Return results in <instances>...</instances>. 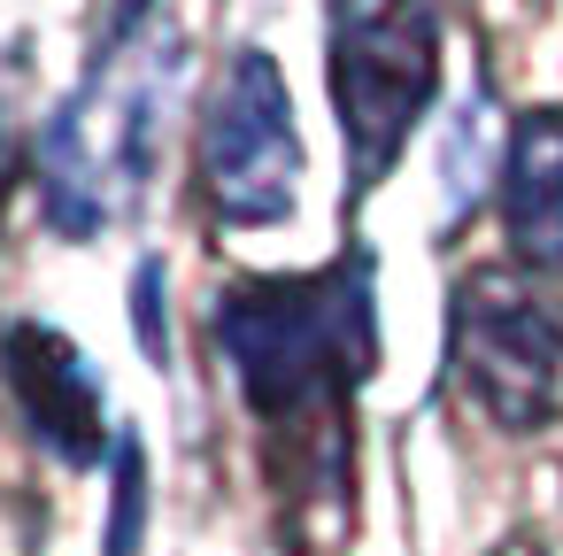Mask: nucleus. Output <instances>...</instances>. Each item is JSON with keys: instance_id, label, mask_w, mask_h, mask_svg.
I'll use <instances>...</instances> for the list:
<instances>
[{"instance_id": "nucleus-1", "label": "nucleus", "mask_w": 563, "mask_h": 556, "mask_svg": "<svg viewBox=\"0 0 563 556\" xmlns=\"http://www.w3.org/2000/svg\"><path fill=\"white\" fill-rule=\"evenodd\" d=\"M371 279V248H340L309 279H240L209 309L278 494H332L347 510V402L378 371Z\"/></svg>"}, {"instance_id": "nucleus-2", "label": "nucleus", "mask_w": 563, "mask_h": 556, "mask_svg": "<svg viewBox=\"0 0 563 556\" xmlns=\"http://www.w3.org/2000/svg\"><path fill=\"white\" fill-rule=\"evenodd\" d=\"M332 109L347 140V186L371 194L440 94L432 0H332Z\"/></svg>"}, {"instance_id": "nucleus-3", "label": "nucleus", "mask_w": 563, "mask_h": 556, "mask_svg": "<svg viewBox=\"0 0 563 556\" xmlns=\"http://www.w3.org/2000/svg\"><path fill=\"white\" fill-rule=\"evenodd\" d=\"M448 371L494 433H540L563 410V309L509 263L463 271L448 309Z\"/></svg>"}, {"instance_id": "nucleus-4", "label": "nucleus", "mask_w": 563, "mask_h": 556, "mask_svg": "<svg viewBox=\"0 0 563 556\" xmlns=\"http://www.w3.org/2000/svg\"><path fill=\"white\" fill-rule=\"evenodd\" d=\"M194 171H201L209 217L232 225V232H263V225L294 217L309 155H301V132H294V94H286V78L263 47H232L224 86L201 109Z\"/></svg>"}, {"instance_id": "nucleus-5", "label": "nucleus", "mask_w": 563, "mask_h": 556, "mask_svg": "<svg viewBox=\"0 0 563 556\" xmlns=\"http://www.w3.org/2000/svg\"><path fill=\"white\" fill-rule=\"evenodd\" d=\"M0 386H9L16 417L32 425L40 448H55L63 464H93L109 448V410H101V379L86 363V348L40 317L0 325Z\"/></svg>"}, {"instance_id": "nucleus-6", "label": "nucleus", "mask_w": 563, "mask_h": 556, "mask_svg": "<svg viewBox=\"0 0 563 556\" xmlns=\"http://www.w3.org/2000/svg\"><path fill=\"white\" fill-rule=\"evenodd\" d=\"M501 240L517 271H563V109H525L501 155Z\"/></svg>"}, {"instance_id": "nucleus-7", "label": "nucleus", "mask_w": 563, "mask_h": 556, "mask_svg": "<svg viewBox=\"0 0 563 556\" xmlns=\"http://www.w3.org/2000/svg\"><path fill=\"white\" fill-rule=\"evenodd\" d=\"M147 541V448L132 425H117V456H109V525H101V556H140Z\"/></svg>"}, {"instance_id": "nucleus-8", "label": "nucleus", "mask_w": 563, "mask_h": 556, "mask_svg": "<svg viewBox=\"0 0 563 556\" xmlns=\"http://www.w3.org/2000/svg\"><path fill=\"white\" fill-rule=\"evenodd\" d=\"M132 317H140L147 356L163 363V356H170V340H163V263H140V279H132Z\"/></svg>"}, {"instance_id": "nucleus-9", "label": "nucleus", "mask_w": 563, "mask_h": 556, "mask_svg": "<svg viewBox=\"0 0 563 556\" xmlns=\"http://www.w3.org/2000/svg\"><path fill=\"white\" fill-rule=\"evenodd\" d=\"M147 9H155V0H124V9L109 17V40H101V55H124V47L140 40V24H147Z\"/></svg>"}, {"instance_id": "nucleus-10", "label": "nucleus", "mask_w": 563, "mask_h": 556, "mask_svg": "<svg viewBox=\"0 0 563 556\" xmlns=\"http://www.w3.org/2000/svg\"><path fill=\"white\" fill-rule=\"evenodd\" d=\"M494 556H548V548H540V541H501Z\"/></svg>"}, {"instance_id": "nucleus-11", "label": "nucleus", "mask_w": 563, "mask_h": 556, "mask_svg": "<svg viewBox=\"0 0 563 556\" xmlns=\"http://www.w3.org/2000/svg\"><path fill=\"white\" fill-rule=\"evenodd\" d=\"M0 178H9V124H0Z\"/></svg>"}]
</instances>
